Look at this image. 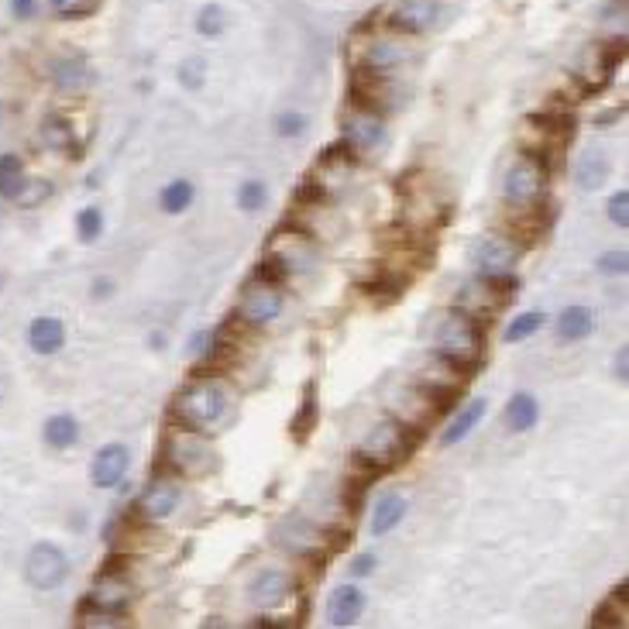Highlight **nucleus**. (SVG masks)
Instances as JSON below:
<instances>
[{"label": "nucleus", "mask_w": 629, "mask_h": 629, "mask_svg": "<svg viewBox=\"0 0 629 629\" xmlns=\"http://www.w3.org/2000/svg\"><path fill=\"white\" fill-rule=\"evenodd\" d=\"M24 578L31 588H38V592H56V588L66 584L69 578V558H66V550L59 543H35L28 550V558H24Z\"/></svg>", "instance_id": "nucleus-10"}, {"label": "nucleus", "mask_w": 629, "mask_h": 629, "mask_svg": "<svg viewBox=\"0 0 629 629\" xmlns=\"http://www.w3.org/2000/svg\"><path fill=\"white\" fill-rule=\"evenodd\" d=\"M128 464H131V451H128L125 444L110 441V444H104V448L94 454V461H90V482H94L97 489H114L117 482L125 479Z\"/></svg>", "instance_id": "nucleus-18"}, {"label": "nucleus", "mask_w": 629, "mask_h": 629, "mask_svg": "<svg viewBox=\"0 0 629 629\" xmlns=\"http://www.w3.org/2000/svg\"><path fill=\"white\" fill-rule=\"evenodd\" d=\"M230 410V389L220 375L200 372L189 379L173 400V420L183 430H196V434H207L210 426H217Z\"/></svg>", "instance_id": "nucleus-1"}, {"label": "nucleus", "mask_w": 629, "mask_h": 629, "mask_svg": "<svg viewBox=\"0 0 629 629\" xmlns=\"http://www.w3.org/2000/svg\"><path fill=\"white\" fill-rule=\"evenodd\" d=\"M543 324H547V317H543L540 309H527V313H520V317L509 321V327H505V341H509V344L530 341L537 331H543Z\"/></svg>", "instance_id": "nucleus-33"}, {"label": "nucleus", "mask_w": 629, "mask_h": 629, "mask_svg": "<svg viewBox=\"0 0 629 629\" xmlns=\"http://www.w3.org/2000/svg\"><path fill=\"white\" fill-rule=\"evenodd\" d=\"M523 252H527V245L517 242L513 234L489 230V234H479V238L468 245V262L475 265L479 275H505V272L517 268Z\"/></svg>", "instance_id": "nucleus-6"}, {"label": "nucleus", "mask_w": 629, "mask_h": 629, "mask_svg": "<svg viewBox=\"0 0 629 629\" xmlns=\"http://www.w3.org/2000/svg\"><path fill=\"white\" fill-rule=\"evenodd\" d=\"M626 362H629V351H626V347H619V358H616V375H619L622 382H626V375H629V372H626Z\"/></svg>", "instance_id": "nucleus-44"}, {"label": "nucleus", "mask_w": 629, "mask_h": 629, "mask_svg": "<svg viewBox=\"0 0 629 629\" xmlns=\"http://www.w3.org/2000/svg\"><path fill=\"white\" fill-rule=\"evenodd\" d=\"M619 117H622V107H616V110H609V114L596 117V128H609V121H619Z\"/></svg>", "instance_id": "nucleus-43"}, {"label": "nucleus", "mask_w": 629, "mask_h": 629, "mask_svg": "<svg viewBox=\"0 0 629 629\" xmlns=\"http://www.w3.org/2000/svg\"><path fill=\"white\" fill-rule=\"evenodd\" d=\"M8 4H11V14L18 21H31L35 11H38V0H8Z\"/></svg>", "instance_id": "nucleus-40"}, {"label": "nucleus", "mask_w": 629, "mask_h": 629, "mask_svg": "<svg viewBox=\"0 0 629 629\" xmlns=\"http://www.w3.org/2000/svg\"><path fill=\"white\" fill-rule=\"evenodd\" d=\"M193 196H196V186L189 179H173L169 186H163L159 193V207L169 214V217H179L193 207Z\"/></svg>", "instance_id": "nucleus-31"}, {"label": "nucleus", "mask_w": 629, "mask_h": 629, "mask_svg": "<svg viewBox=\"0 0 629 629\" xmlns=\"http://www.w3.org/2000/svg\"><path fill=\"white\" fill-rule=\"evenodd\" d=\"M272 543L279 547L286 558L324 561L334 550V543H337V533L321 527V523H313L303 513H289V517H283L279 523L272 527Z\"/></svg>", "instance_id": "nucleus-4"}, {"label": "nucleus", "mask_w": 629, "mask_h": 629, "mask_svg": "<svg viewBox=\"0 0 629 629\" xmlns=\"http://www.w3.org/2000/svg\"><path fill=\"white\" fill-rule=\"evenodd\" d=\"M46 4H49V8H52V11H56L59 18H62V14H66V11L72 8V0H46Z\"/></svg>", "instance_id": "nucleus-45"}, {"label": "nucleus", "mask_w": 629, "mask_h": 629, "mask_svg": "<svg viewBox=\"0 0 629 629\" xmlns=\"http://www.w3.org/2000/svg\"><path fill=\"white\" fill-rule=\"evenodd\" d=\"M609 220H612L619 230L629 227V189H619V193L609 196Z\"/></svg>", "instance_id": "nucleus-37"}, {"label": "nucleus", "mask_w": 629, "mask_h": 629, "mask_svg": "<svg viewBox=\"0 0 629 629\" xmlns=\"http://www.w3.org/2000/svg\"><path fill=\"white\" fill-rule=\"evenodd\" d=\"M275 131H279V138L299 141L309 131V117L303 110H286V114L275 117Z\"/></svg>", "instance_id": "nucleus-36"}, {"label": "nucleus", "mask_w": 629, "mask_h": 629, "mask_svg": "<svg viewBox=\"0 0 629 629\" xmlns=\"http://www.w3.org/2000/svg\"><path fill=\"white\" fill-rule=\"evenodd\" d=\"M4 114H8V107H4V100H0V125H4Z\"/></svg>", "instance_id": "nucleus-46"}, {"label": "nucleus", "mask_w": 629, "mask_h": 629, "mask_svg": "<svg viewBox=\"0 0 629 629\" xmlns=\"http://www.w3.org/2000/svg\"><path fill=\"white\" fill-rule=\"evenodd\" d=\"M375 554H358L355 561H351V574H355V578H365V574H372L375 571Z\"/></svg>", "instance_id": "nucleus-41"}, {"label": "nucleus", "mask_w": 629, "mask_h": 629, "mask_svg": "<svg viewBox=\"0 0 629 629\" xmlns=\"http://www.w3.org/2000/svg\"><path fill=\"white\" fill-rule=\"evenodd\" d=\"M46 72L59 94H87L97 83V69H94L90 56L80 49H62V52L49 56Z\"/></svg>", "instance_id": "nucleus-12"}, {"label": "nucleus", "mask_w": 629, "mask_h": 629, "mask_svg": "<svg viewBox=\"0 0 629 629\" xmlns=\"http://www.w3.org/2000/svg\"><path fill=\"white\" fill-rule=\"evenodd\" d=\"M609 173H612V163L602 148L581 151V159L574 163V179H578V189H584V193H596L609 179Z\"/></svg>", "instance_id": "nucleus-24"}, {"label": "nucleus", "mask_w": 629, "mask_h": 629, "mask_svg": "<svg viewBox=\"0 0 629 629\" xmlns=\"http://www.w3.org/2000/svg\"><path fill=\"white\" fill-rule=\"evenodd\" d=\"M413 448H416V430H410L396 416H385L362 438V444L355 448V458L351 461L365 471H372V475H382V471L400 468L413 454Z\"/></svg>", "instance_id": "nucleus-3"}, {"label": "nucleus", "mask_w": 629, "mask_h": 629, "mask_svg": "<svg viewBox=\"0 0 629 629\" xmlns=\"http://www.w3.org/2000/svg\"><path fill=\"white\" fill-rule=\"evenodd\" d=\"M138 592H135V584L125 578V574H117V571H104L94 588H90V596H87V606L94 612H104V616H125L131 606H135Z\"/></svg>", "instance_id": "nucleus-15"}, {"label": "nucleus", "mask_w": 629, "mask_h": 629, "mask_svg": "<svg viewBox=\"0 0 629 629\" xmlns=\"http://www.w3.org/2000/svg\"><path fill=\"white\" fill-rule=\"evenodd\" d=\"M0 400H4V389H0Z\"/></svg>", "instance_id": "nucleus-47"}, {"label": "nucleus", "mask_w": 629, "mask_h": 629, "mask_svg": "<svg viewBox=\"0 0 629 629\" xmlns=\"http://www.w3.org/2000/svg\"><path fill=\"white\" fill-rule=\"evenodd\" d=\"M413 59H416L413 38H410V35H400V31H389V35H372V38H365L358 69L375 72V76H396V72H400L403 66H410Z\"/></svg>", "instance_id": "nucleus-8"}, {"label": "nucleus", "mask_w": 629, "mask_h": 629, "mask_svg": "<svg viewBox=\"0 0 629 629\" xmlns=\"http://www.w3.org/2000/svg\"><path fill=\"white\" fill-rule=\"evenodd\" d=\"M28 173H24V163L18 159L14 151H4L0 155V200H8V204H21L24 196H28Z\"/></svg>", "instance_id": "nucleus-23"}, {"label": "nucleus", "mask_w": 629, "mask_h": 629, "mask_svg": "<svg viewBox=\"0 0 629 629\" xmlns=\"http://www.w3.org/2000/svg\"><path fill=\"white\" fill-rule=\"evenodd\" d=\"M599 272H606V275H626V272H629V255H626V248L606 252V255L599 258Z\"/></svg>", "instance_id": "nucleus-39"}, {"label": "nucleus", "mask_w": 629, "mask_h": 629, "mask_svg": "<svg viewBox=\"0 0 629 629\" xmlns=\"http://www.w3.org/2000/svg\"><path fill=\"white\" fill-rule=\"evenodd\" d=\"M389 410H392V416H396L400 423H406L410 430H416V434H420L426 423H434L441 416V406L430 400L416 382H406V385H400L396 392H392V396H389Z\"/></svg>", "instance_id": "nucleus-13"}, {"label": "nucleus", "mask_w": 629, "mask_h": 629, "mask_svg": "<svg viewBox=\"0 0 629 629\" xmlns=\"http://www.w3.org/2000/svg\"><path fill=\"white\" fill-rule=\"evenodd\" d=\"M0 283H4V279H0Z\"/></svg>", "instance_id": "nucleus-48"}, {"label": "nucleus", "mask_w": 629, "mask_h": 629, "mask_svg": "<svg viewBox=\"0 0 629 629\" xmlns=\"http://www.w3.org/2000/svg\"><path fill=\"white\" fill-rule=\"evenodd\" d=\"M283 306H286V296H283V286L275 283H262V279H252L242 286V296H238V309H234V321L245 324V327H268L283 317Z\"/></svg>", "instance_id": "nucleus-9"}, {"label": "nucleus", "mask_w": 629, "mask_h": 629, "mask_svg": "<svg viewBox=\"0 0 629 629\" xmlns=\"http://www.w3.org/2000/svg\"><path fill=\"white\" fill-rule=\"evenodd\" d=\"M403 520H406V499H403L400 492H385V495L372 505L368 530H372V537H385V533L396 530Z\"/></svg>", "instance_id": "nucleus-26"}, {"label": "nucleus", "mask_w": 629, "mask_h": 629, "mask_svg": "<svg viewBox=\"0 0 629 629\" xmlns=\"http://www.w3.org/2000/svg\"><path fill=\"white\" fill-rule=\"evenodd\" d=\"M227 28H230V11L224 4H217V0H210V4H204L193 14V31L200 38H220V35H227Z\"/></svg>", "instance_id": "nucleus-29"}, {"label": "nucleus", "mask_w": 629, "mask_h": 629, "mask_svg": "<svg viewBox=\"0 0 629 629\" xmlns=\"http://www.w3.org/2000/svg\"><path fill=\"white\" fill-rule=\"evenodd\" d=\"M42 441L52 451H69L80 444V423H76V416H69V413H56L42 426Z\"/></svg>", "instance_id": "nucleus-28"}, {"label": "nucleus", "mask_w": 629, "mask_h": 629, "mask_svg": "<svg viewBox=\"0 0 629 629\" xmlns=\"http://www.w3.org/2000/svg\"><path fill=\"white\" fill-rule=\"evenodd\" d=\"M317 420H321V406H317V379H306L303 382V396H299V410L293 413L289 420V434L296 444H306L309 434L317 430Z\"/></svg>", "instance_id": "nucleus-21"}, {"label": "nucleus", "mask_w": 629, "mask_h": 629, "mask_svg": "<svg viewBox=\"0 0 629 629\" xmlns=\"http://www.w3.org/2000/svg\"><path fill=\"white\" fill-rule=\"evenodd\" d=\"M42 141H46L52 151H72V155H80V145H76V135H72L69 117H62V114H49L46 121H42Z\"/></svg>", "instance_id": "nucleus-30"}, {"label": "nucleus", "mask_w": 629, "mask_h": 629, "mask_svg": "<svg viewBox=\"0 0 629 629\" xmlns=\"http://www.w3.org/2000/svg\"><path fill=\"white\" fill-rule=\"evenodd\" d=\"M441 14H444L441 0H396L389 11V28L416 38V35L434 31L441 24Z\"/></svg>", "instance_id": "nucleus-14"}, {"label": "nucleus", "mask_w": 629, "mask_h": 629, "mask_svg": "<svg viewBox=\"0 0 629 629\" xmlns=\"http://www.w3.org/2000/svg\"><path fill=\"white\" fill-rule=\"evenodd\" d=\"M616 599V596H612ZM612 599L592 612V626H626V606L612 609Z\"/></svg>", "instance_id": "nucleus-38"}, {"label": "nucleus", "mask_w": 629, "mask_h": 629, "mask_svg": "<svg viewBox=\"0 0 629 629\" xmlns=\"http://www.w3.org/2000/svg\"><path fill=\"white\" fill-rule=\"evenodd\" d=\"M596 309L592 306H581V303H571L561 309V317H558V337L574 344V341H584V337H592L596 331Z\"/></svg>", "instance_id": "nucleus-25"}, {"label": "nucleus", "mask_w": 629, "mask_h": 629, "mask_svg": "<svg viewBox=\"0 0 629 629\" xmlns=\"http://www.w3.org/2000/svg\"><path fill=\"white\" fill-rule=\"evenodd\" d=\"M234 196H238V207H242L245 214H258V210L265 207V200H268V186H265L262 179H245Z\"/></svg>", "instance_id": "nucleus-35"}, {"label": "nucleus", "mask_w": 629, "mask_h": 629, "mask_svg": "<svg viewBox=\"0 0 629 629\" xmlns=\"http://www.w3.org/2000/svg\"><path fill=\"white\" fill-rule=\"evenodd\" d=\"M365 612V592L358 584H337L331 599H327V622L334 629H347L355 626Z\"/></svg>", "instance_id": "nucleus-19"}, {"label": "nucleus", "mask_w": 629, "mask_h": 629, "mask_svg": "<svg viewBox=\"0 0 629 629\" xmlns=\"http://www.w3.org/2000/svg\"><path fill=\"white\" fill-rule=\"evenodd\" d=\"M179 499H183V489H179L176 479H155V482H148L145 492L138 495L135 513H138V520H145V523H163V520H169L176 509H179Z\"/></svg>", "instance_id": "nucleus-16"}, {"label": "nucleus", "mask_w": 629, "mask_h": 629, "mask_svg": "<svg viewBox=\"0 0 629 629\" xmlns=\"http://www.w3.org/2000/svg\"><path fill=\"white\" fill-rule=\"evenodd\" d=\"M166 461L173 464V471H176V475H183V479L217 471V451L207 444V438L196 434V430H183V426H176L173 438L166 441Z\"/></svg>", "instance_id": "nucleus-7"}, {"label": "nucleus", "mask_w": 629, "mask_h": 629, "mask_svg": "<svg viewBox=\"0 0 629 629\" xmlns=\"http://www.w3.org/2000/svg\"><path fill=\"white\" fill-rule=\"evenodd\" d=\"M434 351L461 372L475 375V368L485 362V327L479 317L464 309H451L434 327Z\"/></svg>", "instance_id": "nucleus-2"}, {"label": "nucleus", "mask_w": 629, "mask_h": 629, "mask_svg": "<svg viewBox=\"0 0 629 629\" xmlns=\"http://www.w3.org/2000/svg\"><path fill=\"white\" fill-rule=\"evenodd\" d=\"M28 344L35 355H59L62 344H66V324L59 317H35L31 327H28Z\"/></svg>", "instance_id": "nucleus-22"}, {"label": "nucleus", "mask_w": 629, "mask_h": 629, "mask_svg": "<svg viewBox=\"0 0 629 629\" xmlns=\"http://www.w3.org/2000/svg\"><path fill=\"white\" fill-rule=\"evenodd\" d=\"M540 420V403L533 392H517L513 400L505 403V423L513 434H527V430H533Z\"/></svg>", "instance_id": "nucleus-27"}, {"label": "nucleus", "mask_w": 629, "mask_h": 629, "mask_svg": "<svg viewBox=\"0 0 629 629\" xmlns=\"http://www.w3.org/2000/svg\"><path fill=\"white\" fill-rule=\"evenodd\" d=\"M485 413H489V400H485V396H475L468 406H461V410L454 413V420L444 426L441 444H444V448H454V444L468 441L471 434H475V426L482 423Z\"/></svg>", "instance_id": "nucleus-20"}, {"label": "nucleus", "mask_w": 629, "mask_h": 629, "mask_svg": "<svg viewBox=\"0 0 629 629\" xmlns=\"http://www.w3.org/2000/svg\"><path fill=\"white\" fill-rule=\"evenodd\" d=\"M341 138L358 151V159H362V155H372L389 141L385 117L368 110V107L351 104L347 110H341Z\"/></svg>", "instance_id": "nucleus-11"}, {"label": "nucleus", "mask_w": 629, "mask_h": 629, "mask_svg": "<svg viewBox=\"0 0 629 629\" xmlns=\"http://www.w3.org/2000/svg\"><path fill=\"white\" fill-rule=\"evenodd\" d=\"M543 196H547V166H540L533 155H520L502 176V204L520 214L543 204Z\"/></svg>", "instance_id": "nucleus-5"}, {"label": "nucleus", "mask_w": 629, "mask_h": 629, "mask_svg": "<svg viewBox=\"0 0 629 629\" xmlns=\"http://www.w3.org/2000/svg\"><path fill=\"white\" fill-rule=\"evenodd\" d=\"M104 234V214L100 207H83L80 214H76V238H80L83 245H97Z\"/></svg>", "instance_id": "nucleus-34"}, {"label": "nucleus", "mask_w": 629, "mask_h": 629, "mask_svg": "<svg viewBox=\"0 0 629 629\" xmlns=\"http://www.w3.org/2000/svg\"><path fill=\"white\" fill-rule=\"evenodd\" d=\"M293 596V578L279 568H265L248 581V602L255 609H275Z\"/></svg>", "instance_id": "nucleus-17"}, {"label": "nucleus", "mask_w": 629, "mask_h": 629, "mask_svg": "<svg viewBox=\"0 0 629 629\" xmlns=\"http://www.w3.org/2000/svg\"><path fill=\"white\" fill-rule=\"evenodd\" d=\"M207 59L204 56H186L183 62H179V69H176V80H179V87L183 90H189V94H196V90H204V83H207Z\"/></svg>", "instance_id": "nucleus-32"}, {"label": "nucleus", "mask_w": 629, "mask_h": 629, "mask_svg": "<svg viewBox=\"0 0 629 629\" xmlns=\"http://www.w3.org/2000/svg\"><path fill=\"white\" fill-rule=\"evenodd\" d=\"M110 296H114V279H107V275H104V279L94 283V299H110Z\"/></svg>", "instance_id": "nucleus-42"}]
</instances>
